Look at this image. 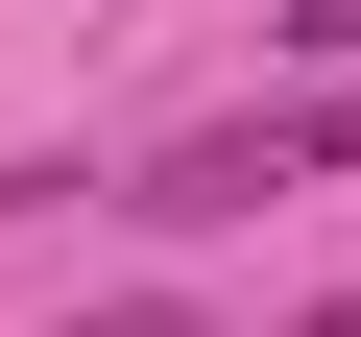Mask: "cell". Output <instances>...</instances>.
Wrapping results in <instances>:
<instances>
[{
    "label": "cell",
    "mask_w": 361,
    "mask_h": 337,
    "mask_svg": "<svg viewBox=\"0 0 361 337\" xmlns=\"http://www.w3.org/2000/svg\"><path fill=\"white\" fill-rule=\"evenodd\" d=\"M265 25H289V49H313V73H361V0H265Z\"/></svg>",
    "instance_id": "2"
},
{
    "label": "cell",
    "mask_w": 361,
    "mask_h": 337,
    "mask_svg": "<svg viewBox=\"0 0 361 337\" xmlns=\"http://www.w3.org/2000/svg\"><path fill=\"white\" fill-rule=\"evenodd\" d=\"M73 337H217V313H169V289H121V313H73Z\"/></svg>",
    "instance_id": "3"
},
{
    "label": "cell",
    "mask_w": 361,
    "mask_h": 337,
    "mask_svg": "<svg viewBox=\"0 0 361 337\" xmlns=\"http://www.w3.org/2000/svg\"><path fill=\"white\" fill-rule=\"evenodd\" d=\"M313 168H361V73H313V97H241V121H193L145 168L121 217H265V193H313Z\"/></svg>",
    "instance_id": "1"
},
{
    "label": "cell",
    "mask_w": 361,
    "mask_h": 337,
    "mask_svg": "<svg viewBox=\"0 0 361 337\" xmlns=\"http://www.w3.org/2000/svg\"><path fill=\"white\" fill-rule=\"evenodd\" d=\"M289 337H361V289H313V313H289Z\"/></svg>",
    "instance_id": "4"
}]
</instances>
